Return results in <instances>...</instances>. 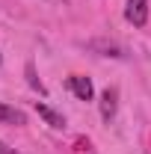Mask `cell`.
I'll return each mask as SVG.
<instances>
[{
  "label": "cell",
  "mask_w": 151,
  "mask_h": 154,
  "mask_svg": "<svg viewBox=\"0 0 151 154\" xmlns=\"http://www.w3.org/2000/svg\"><path fill=\"white\" fill-rule=\"evenodd\" d=\"M125 18L131 21L133 27H145L148 24V0H128Z\"/></svg>",
  "instance_id": "6da1fadb"
},
{
  "label": "cell",
  "mask_w": 151,
  "mask_h": 154,
  "mask_svg": "<svg viewBox=\"0 0 151 154\" xmlns=\"http://www.w3.org/2000/svg\"><path fill=\"white\" fill-rule=\"evenodd\" d=\"M0 154H18V151H12V148H9V145H6V142L0 139Z\"/></svg>",
  "instance_id": "52a82bcc"
},
{
  "label": "cell",
  "mask_w": 151,
  "mask_h": 154,
  "mask_svg": "<svg viewBox=\"0 0 151 154\" xmlns=\"http://www.w3.org/2000/svg\"><path fill=\"white\" fill-rule=\"evenodd\" d=\"M0 122H9V125H27V116L15 110V107H9V104H3L0 101Z\"/></svg>",
  "instance_id": "5b68a950"
},
{
  "label": "cell",
  "mask_w": 151,
  "mask_h": 154,
  "mask_svg": "<svg viewBox=\"0 0 151 154\" xmlns=\"http://www.w3.org/2000/svg\"><path fill=\"white\" fill-rule=\"evenodd\" d=\"M116 101H119V92L107 86V89L101 92V116H104L107 122H110V119L116 116Z\"/></svg>",
  "instance_id": "277c9868"
},
{
  "label": "cell",
  "mask_w": 151,
  "mask_h": 154,
  "mask_svg": "<svg viewBox=\"0 0 151 154\" xmlns=\"http://www.w3.org/2000/svg\"><path fill=\"white\" fill-rule=\"evenodd\" d=\"M36 113L42 116V119H45L51 128H57V131H59V128H65V116H62V113H57L54 107H48L45 101H39V104H36Z\"/></svg>",
  "instance_id": "3957f363"
},
{
  "label": "cell",
  "mask_w": 151,
  "mask_h": 154,
  "mask_svg": "<svg viewBox=\"0 0 151 154\" xmlns=\"http://www.w3.org/2000/svg\"><path fill=\"white\" fill-rule=\"evenodd\" d=\"M68 89L74 92L77 101H92V95H95L92 80H89V77H80V74H71V77H68Z\"/></svg>",
  "instance_id": "7a4b0ae2"
},
{
  "label": "cell",
  "mask_w": 151,
  "mask_h": 154,
  "mask_svg": "<svg viewBox=\"0 0 151 154\" xmlns=\"http://www.w3.org/2000/svg\"><path fill=\"white\" fill-rule=\"evenodd\" d=\"M27 83H30L33 89H39V95H45V86H42V80L36 77V68H33V62H27Z\"/></svg>",
  "instance_id": "8992f818"
},
{
  "label": "cell",
  "mask_w": 151,
  "mask_h": 154,
  "mask_svg": "<svg viewBox=\"0 0 151 154\" xmlns=\"http://www.w3.org/2000/svg\"><path fill=\"white\" fill-rule=\"evenodd\" d=\"M0 62H3V57H0Z\"/></svg>",
  "instance_id": "ba28073f"
}]
</instances>
